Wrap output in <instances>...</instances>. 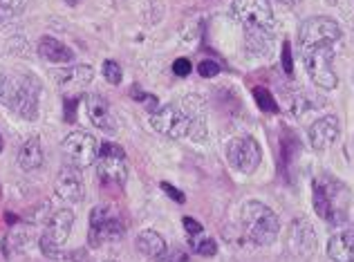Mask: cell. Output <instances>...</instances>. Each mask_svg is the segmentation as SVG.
Wrapping results in <instances>:
<instances>
[{
	"instance_id": "9a60e30c",
	"label": "cell",
	"mask_w": 354,
	"mask_h": 262,
	"mask_svg": "<svg viewBox=\"0 0 354 262\" xmlns=\"http://www.w3.org/2000/svg\"><path fill=\"white\" fill-rule=\"evenodd\" d=\"M339 117L334 115H325L321 119H316L310 126V144L314 151H328V148L339 139Z\"/></svg>"
},
{
	"instance_id": "ac0fdd59",
	"label": "cell",
	"mask_w": 354,
	"mask_h": 262,
	"mask_svg": "<svg viewBox=\"0 0 354 262\" xmlns=\"http://www.w3.org/2000/svg\"><path fill=\"white\" fill-rule=\"evenodd\" d=\"M39 54H41V59H45L48 63H57V65H68L74 61V52L65 43L52 39V36H43L39 41Z\"/></svg>"
},
{
	"instance_id": "7a4b0ae2",
	"label": "cell",
	"mask_w": 354,
	"mask_h": 262,
	"mask_svg": "<svg viewBox=\"0 0 354 262\" xmlns=\"http://www.w3.org/2000/svg\"><path fill=\"white\" fill-rule=\"evenodd\" d=\"M350 209V191L332 175H319L314 182V211L330 224H343Z\"/></svg>"
},
{
	"instance_id": "83f0119b",
	"label": "cell",
	"mask_w": 354,
	"mask_h": 262,
	"mask_svg": "<svg viewBox=\"0 0 354 262\" xmlns=\"http://www.w3.org/2000/svg\"><path fill=\"white\" fill-rule=\"evenodd\" d=\"M191 70H193V65H191L189 59H184V56H182V59H175L173 61V74H175V77H180V79L189 77Z\"/></svg>"
},
{
	"instance_id": "603a6c76",
	"label": "cell",
	"mask_w": 354,
	"mask_h": 262,
	"mask_svg": "<svg viewBox=\"0 0 354 262\" xmlns=\"http://www.w3.org/2000/svg\"><path fill=\"white\" fill-rule=\"evenodd\" d=\"M34 238V229L32 227H16L14 233L9 236V242H12L14 251H23L30 245V240Z\"/></svg>"
},
{
	"instance_id": "4316f807",
	"label": "cell",
	"mask_w": 354,
	"mask_h": 262,
	"mask_svg": "<svg viewBox=\"0 0 354 262\" xmlns=\"http://www.w3.org/2000/svg\"><path fill=\"white\" fill-rule=\"evenodd\" d=\"M157 260L160 262H189V256H186V251H182L180 247H173V249H164V254Z\"/></svg>"
},
{
	"instance_id": "ffe728a7",
	"label": "cell",
	"mask_w": 354,
	"mask_h": 262,
	"mask_svg": "<svg viewBox=\"0 0 354 262\" xmlns=\"http://www.w3.org/2000/svg\"><path fill=\"white\" fill-rule=\"evenodd\" d=\"M18 166L23 168L25 173H32L36 168L43 166V146H41V139L39 137H32L21 146L18 151Z\"/></svg>"
},
{
	"instance_id": "30bf717a",
	"label": "cell",
	"mask_w": 354,
	"mask_h": 262,
	"mask_svg": "<svg viewBox=\"0 0 354 262\" xmlns=\"http://www.w3.org/2000/svg\"><path fill=\"white\" fill-rule=\"evenodd\" d=\"M90 245L99 247L101 242H117L124 238V222L110 207H95L90 211Z\"/></svg>"
},
{
	"instance_id": "7c38bea8",
	"label": "cell",
	"mask_w": 354,
	"mask_h": 262,
	"mask_svg": "<svg viewBox=\"0 0 354 262\" xmlns=\"http://www.w3.org/2000/svg\"><path fill=\"white\" fill-rule=\"evenodd\" d=\"M227 157L236 171L251 175L263 162V151H260V144L254 137H236L227 146Z\"/></svg>"
},
{
	"instance_id": "9c48e42d",
	"label": "cell",
	"mask_w": 354,
	"mask_h": 262,
	"mask_svg": "<svg viewBox=\"0 0 354 262\" xmlns=\"http://www.w3.org/2000/svg\"><path fill=\"white\" fill-rule=\"evenodd\" d=\"M61 151L68 159V164L74 168H88L97 162L99 157V144L97 139L92 137L86 130H77V133H70L63 139Z\"/></svg>"
},
{
	"instance_id": "6da1fadb",
	"label": "cell",
	"mask_w": 354,
	"mask_h": 262,
	"mask_svg": "<svg viewBox=\"0 0 354 262\" xmlns=\"http://www.w3.org/2000/svg\"><path fill=\"white\" fill-rule=\"evenodd\" d=\"M231 14L245 27L249 48H258L269 41L274 32V12L269 0H234Z\"/></svg>"
},
{
	"instance_id": "4fadbf2b",
	"label": "cell",
	"mask_w": 354,
	"mask_h": 262,
	"mask_svg": "<svg viewBox=\"0 0 354 262\" xmlns=\"http://www.w3.org/2000/svg\"><path fill=\"white\" fill-rule=\"evenodd\" d=\"M54 191L57 195L68 204H77L83 200L86 195V186H83V177H81V168H74V166H63L59 175H57V182H54Z\"/></svg>"
},
{
	"instance_id": "8992f818",
	"label": "cell",
	"mask_w": 354,
	"mask_h": 262,
	"mask_svg": "<svg viewBox=\"0 0 354 262\" xmlns=\"http://www.w3.org/2000/svg\"><path fill=\"white\" fill-rule=\"evenodd\" d=\"M341 27L337 21L328 16L307 18L298 32V45L301 48H337L341 41Z\"/></svg>"
},
{
	"instance_id": "52a82bcc",
	"label": "cell",
	"mask_w": 354,
	"mask_h": 262,
	"mask_svg": "<svg viewBox=\"0 0 354 262\" xmlns=\"http://www.w3.org/2000/svg\"><path fill=\"white\" fill-rule=\"evenodd\" d=\"M97 175H99V180L108 186H124L128 180L124 148L110 142L101 144L99 157H97Z\"/></svg>"
},
{
	"instance_id": "ba28073f",
	"label": "cell",
	"mask_w": 354,
	"mask_h": 262,
	"mask_svg": "<svg viewBox=\"0 0 354 262\" xmlns=\"http://www.w3.org/2000/svg\"><path fill=\"white\" fill-rule=\"evenodd\" d=\"M72 224H74V213L70 209H61L48 220L45 233L39 240V247L45 258H59L61 247L68 242L72 233Z\"/></svg>"
},
{
	"instance_id": "836d02e7",
	"label": "cell",
	"mask_w": 354,
	"mask_h": 262,
	"mask_svg": "<svg viewBox=\"0 0 354 262\" xmlns=\"http://www.w3.org/2000/svg\"><path fill=\"white\" fill-rule=\"evenodd\" d=\"M0 153H3V137H0Z\"/></svg>"
},
{
	"instance_id": "7402d4cb",
	"label": "cell",
	"mask_w": 354,
	"mask_h": 262,
	"mask_svg": "<svg viewBox=\"0 0 354 262\" xmlns=\"http://www.w3.org/2000/svg\"><path fill=\"white\" fill-rule=\"evenodd\" d=\"M254 99H256L258 108L263 112H267V115H276L278 112L276 99L272 97V92H269L267 88H254Z\"/></svg>"
},
{
	"instance_id": "8fae6325",
	"label": "cell",
	"mask_w": 354,
	"mask_h": 262,
	"mask_svg": "<svg viewBox=\"0 0 354 262\" xmlns=\"http://www.w3.org/2000/svg\"><path fill=\"white\" fill-rule=\"evenodd\" d=\"M39 104H41V83L32 74H21L18 79L16 95L12 99V104L7 108H12L16 115H21L27 121H34L39 117Z\"/></svg>"
},
{
	"instance_id": "e575fe53",
	"label": "cell",
	"mask_w": 354,
	"mask_h": 262,
	"mask_svg": "<svg viewBox=\"0 0 354 262\" xmlns=\"http://www.w3.org/2000/svg\"><path fill=\"white\" fill-rule=\"evenodd\" d=\"M106 262H115V260H106Z\"/></svg>"
},
{
	"instance_id": "3957f363",
	"label": "cell",
	"mask_w": 354,
	"mask_h": 262,
	"mask_svg": "<svg viewBox=\"0 0 354 262\" xmlns=\"http://www.w3.org/2000/svg\"><path fill=\"white\" fill-rule=\"evenodd\" d=\"M242 227H245L247 238L258 247H269L274 245L278 233H281V220L278 215L267 207V204L258 200H249L242 207Z\"/></svg>"
},
{
	"instance_id": "1f68e13d",
	"label": "cell",
	"mask_w": 354,
	"mask_h": 262,
	"mask_svg": "<svg viewBox=\"0 0 354 262\" xmlns=\"http://www.w3.org/2000/svg\"><path fill=\"white\" fill-rule=\"evenodd\" d=\"M25 5V0H0V7L9 9V12H18Z\"/></svg>"
},
{
	"instance_id": "484cf974",
	"label": "cell",
	"mask_w": 354,
	"mask_h": 262,
	"mask_svg": "<svg viewBox=\"0 0 354 262\" xmlns=\"http://www.w3.org/2000/svg\"><path fill=\"white\" fill-rule=\"evenodd\" d=\"M198 72H200L202 79H213V77H218V74H220V65H218V61L204 59L198 65Z\"/></svg>"
},
{
	"instance_id": "44dd1931",
	"label": "cell",
	"mask_w": 354,
	"mask_h": 262,
	"mask_svg": "<svg viewBox=\"0 0 354 262\" xmlns=\"http://www.w3.org/2000/svg\"><path fill=\"white\" fill-rule=\"evenodd\" d=\"M135 245L139 249V254H144L148 258H160L164 254V249H166L164 238L157 231H153V229H146V231L139 233L137 240H135Z\"/></svg>"
},
{
	"instance_id": "5b68a950",
	"label": "cell",
	"mask_w": 354,
	"mask_h": 262,
	"mask_svg": "<svg viewBox=\"0 0 354 262\" xmlns=\"http://www.w3.org/2000/svg\"><path fill=\"white\" fill-rule=\"evenodd\" d=\"M334 50L337 48H301V59L310 79L323 90H334L339 86L334 72Z\"/></svg>"
},
{
	"instance_id": "277c9868",
	"label": "cell",
	"mask_w": 354,
	"mask_h": 262,
	"mask_svg": "<svg viewBox=\"0 0 354 262\" xmlns=\"http://www.w3.org/2000/svg\"><path fill=\"white\" fill-rule=\"evenodd\" d=\"M202 117L198 110H193L189 104L184 106H164L157 112L151 115V126L157 130L160 135L164 137H171V139H182L186 135H191V128H193V119Z\"/></svg>"
},
{
	"instance_id": "d4e9b609",
	"label": "cell",
	"mask_w": 354,
	"mask_h": 262,
	"mask_svg": "<svg viewBox=\"0 0 354 262\" xmlns=\"http://www.w3.org/2000/svg\"><path fill=\"white\" fill-rule=\"evenodd\" d=\"M193 249L198 251L200 256L204 258H213L218 254V245L213 238H200V240H193Z\"/></svg>"
},
{
	"instance_id": "d6a6232c",
	"label": "cell",
	"mask_w": 354,
	"mask_h": 262,
	"mask_svg": "<svg viewBox=\"0 0 354 262\" xmlns=\"http://www.w3.org/2000/svg\"><path fill=\"white\" fill-rule=\"evenodd\" d=\"M79 104V99H68L65 101V119L74 121V106Z\"/></svg>"
},
{
	"instance_id": "d6986e66",
	"label": "cell",
	"mask_w": 354,
	"mask_h": 262,
	"mask_svg": "<svg viewBox=\"0 0 354 262\" xmlns=\"http://www.w3.org/2000/svg\"><path fill=\"white\" fill-rule=\"evenodd\" d=\"M54 79L59 81V86L63 88H83L95 79V70L90 65H72L68 70L54 72Z\"/></svg>"
},
{
	"instance_id": "f546056e",
	"label": "cell",
	"mask_w": 354,
	"mask_h": 262,
	"mask_svg": "<svg viewBox=\"0 0 354 262\" xmlns=\"http://www.w3.org/2000/svg\"><path fill=\"white\" fill-rule=\"evenodd\" d=\"M160 186H162V191H164L166 195H169V198H173L177 204H184V200H186V198H184V193L177 191L173 184H169V182H162Z\"/></svg>"
},
{
	"instance_id": "2e32d148",
	"label": "cell",
	"mask_w": 354,
	"mask_h": 262,
	"mask_svg": "<svg viewBox=\"0 0 354 262\" xmlns=\"http://www.w3.org/2000/svg\"><path fill=\"white\" fill-rule=\"evenodd\" d=\"M86 110L92 121V126L104 130V133H117V119L110 110L108 101L99 95H88L86 97Z\"/></svg>"
},
{
	"instance_id": "cb8c5ba5",
	"label": "cell",
	"mask_w": 354,
	"mask_h": 262,
	"mask_svg": "<svg viewBox=\"0 0 354 262\" xmlns=\"http://www.w3.org/2000/svg\"><path fill=\"white\" fill-rule=\"evenodd\" d=\"M104 79L108 83H113V86H119L121 79H124V70H121V65L113 59L104 61Z\"/></svg>"
},
{
	"instance_id": "4dcf8cb0",
	"label": "cell",
	"mask_w": 354,
	"mask_h": 262,
	"mask_svg": "<svg viewBox=\"0 0 354 262\" xmlns=\"http://www.w3.org/2000/svg\"><path fill=\"white\" fill-rule=\"evenodd\" d=\"M182 222H184V231L191 233V236H200V233H202V224L195 218H184Z\"/></svg>"
},
{
	"instance_id": "5bb4252c",
	"label": "cell",
	"mask_w": 354,
	"mask_h": 262,
	"mask_svg": "<svg viewBox=\"0 0 354 262\" xmlns=\"http://www.w3.org/2000/svg\"><path fill=\"white\" fill-rule=\"evenodd\" d=\"M316 247H319V242H316V231L312 224L305 218L294 220L290 227V249L296 256L310 258L316 254Z\"/></svg>"
},
{
	"instance_id": "e0dca14e",
	"label": "cell",
	"mask_w": 354,
	"mask_h": 262,
	"mask_svg": "<svg viewBox=\"0 0 354 262\" xmlns=\"http://www.w3.org/2000/svg\"><path fill=\"white\" fill-rule=\"evenodd\" d=\"M328 256L332 262H354V229H346L330 238Z\"/></svg>"
},
{
	"instance_id": "f1b7e54d",
	"label": "cell",
	"mask_w": 354,
	"mask_h": 262,
	"mask_svg": "<svg viewBox=\"0 0 354 262\" xmlns=\"http://www.w3.org/2000/svg\"><path fill=\"white\" fill-rule=\"evenodd\" d=\"M283 70H285V74H292L294 72V61H292V48H290V43H283Z\"/></svg>"
}]
</instances>
